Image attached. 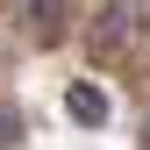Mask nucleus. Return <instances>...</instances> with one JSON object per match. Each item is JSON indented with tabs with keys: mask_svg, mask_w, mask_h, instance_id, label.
I'll return each mask as SVG.
<instances>
[{
	"mask_svg": "<svg viewBox=\"0 0 150 150\" xmlns=\"http://www.w3.org/2000/svg\"><path fill=\"white\" fill-rule=\"evenodd\" d=\"M136 36H143V0H107L86 29V50L93 57H122V50H136Z\"/></svg>",
	"mask_w": 150,
	"mask_h": 150,
	"instance_id": "obj_1",
	"label": "nucleus"
},
{
	"mask_svg": "<svg viewBox=\"0 0 150 150\" xmlns=\"http://www.w3.org/2000/svg\"><path fill=\"white\" fill-rule=\"evenodd\" d=\"M64 107H71V122H79V129H107V115H115V107H107V93H100V86H86V79L64 93Z\"/></svg>",
	"mask_w": 150,
	"mask_h": 150,
	"instance_id": "obj_2",
	"label": "nucleus"
},
{
	"mask_svg": "<svg viewBox=\"0 0 150 150\" xmlns=\"http://www.w3.org/2000/svg\"><path fill=\"white\" fill-rule=\"evenodd\" d=\"M29 36L36 43H57L64 36V0H29Z\"/></svg>",
	"mask_w": 150,
	"mask_h": 150,
	"instance_id": "obj_3",
	"label": "nucleus"
},
{
	"mask_svg": "<svg viewBox=\"0 0 150 150\" xmlns=\"http://www.w3.org/2000/svg\"><path fill=\"white\" fill-rule=\"evenodd\" d=\"M7 143H22V122H14L7 107H0V150H7Z\"/></svg>",
	"mask_w": 150,
	"mask_h": 150,
	"instance_id": "obj_4",
	"label": "nucleus"
}]
</instances>
